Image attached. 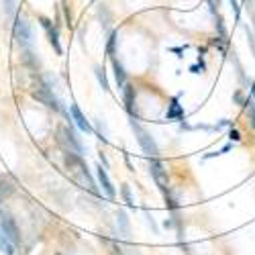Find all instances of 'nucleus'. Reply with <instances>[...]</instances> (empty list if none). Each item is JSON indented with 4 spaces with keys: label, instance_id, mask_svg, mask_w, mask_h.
<instances>
[{
    "label": "nucleus",
    "instance_id": "39448f33",
    "mask_svg": "<svg viewBox=\"0 0 255 255\" xmlns=\"http://www.w3.org/2000/svg\"><path fill=\"white\" fill-rule=\"evenodd\" d=\"M33 98H37L39 102H43L45 106H49L53 111H59V100L53 96V92L47 84H39V88L33 90Z\"/></svg>",
    "mask_w": 255,
    "mask_h": 255
},
{
    "label": "nucleus",
    "instance_id": "6ab92c4d",
    "mask_svg": "<svg viewBox=\"0 0 255 255\" xmlns=\"http://www.w3.org/2000/svg\"><path fill=\"white\" fill-rule=\"evenodd\" d=\"M4 10H6L8 16L14 14V0H4Z\"/></svg>",
    "mask_w": 255,
    "mask_h": 255
},
{
    "label": "nucleus",
    "instance_id": "423d86ee",
    "mask_svg": "<svg viewBox=\"0 0 255 255\" xmlns=\"http://www.w3.org/2000/svg\"><path fill=\"white\" fill-rule=\"evenodd\" d=\"M0 229H2V231L6 233V237H8L14 245H18V243H20V233H18V227H16V223H14V219H12L10 215H0Z\"/></svg>",
    "mask_w": 255,
    "mask_h": 255
},
{
    "label": "nucleus",
    "instance_id": "aec40b11",
    "mask_svg": "<svg viewBox=\"0 0 255 255\" xmlns=\"http://www.w3.org/2000/svg\"><path fill=\"white\" fill-rule=\"evenodd\" d=\"M229 2H231V8L235 10V18L239 20V16H241V6H239V2H237V0H229Z\"/></svg>",
    "mask_w": 255,
    "mask_h": 255
},
{
    "label": "nucleus",
    "instance_id": "0eeeda50",
    "mask_svg": "<svg viewBox=\"0 0 255 255\" xmlns=\"http://www.w3.org/2000/svg\"><path fill=\"white\" fill-rule=\"evenodd\" d=\"M39 20H41V25H43V29L47 31V37H49V43H51V47L55 49V53H57V55H61V53H63V49H61V43H59V31L53 27V23H51L49 18L41 16Z\"/></svg>",
    "mask_w": 255,
    "mask_h": 255
},
{
    "label": "nucleus",
    "instance_id": "2eb2a0df",
    "mask_svg": "<svg viewBox=\"0 0 255 255\" xmlns=\"http://www.w3.org/2000/svg\"><path fill=\"white\" fill-rule=\"evenodd\" d=\"M94 74H96V78H98V84H100V86H102V90H106V92H109V90H111V86H109V80H106L104 68L96 66V68H94Z\"/></svg>",
    "mask_w": 255,
    "mask_h": 255
},
{
    "label": "nucleus",
    "instance_id": "7ed1b4c3",
    "mask_svg": "<svg viewBox=\"0 0 255 255\" xmlns=\"http://www.w3.org/2000/svg\"><path fill=\"white\" fill-rule=\"evenodd\" d=\"M57 133H59V143L66 147V151L82 155V145H80L76 133L70 129V127H59V131H57Z\"/></svg>",
    "mask_w": 255,
    "mask_h": 255
},
{
    "label": "nucleus",
    "instance_id": "9d476101",
    "mask_svg": "<svg viewBox=\"0 0 255 255\" xmlns=\"http://www.w3.org/2000/svg\"><path fill=\"white\" fill-rule=\"evenodd\" d=\"M113 59V74H115V82H117V86L119 88H125L127 84V72H125V68H123V63L117 59V57H111Z\"/></svg>",
    "mask_w": 255,
    "mask_h": 255
},
{
    "label": "nucleus",
    "instance_id": "dca6fc26",
    "mask_svg": "<svg viewBox=\"0 0 255 255\" xmlns=\"http://www.w3.org/2000/svg\"><path fill=\"white\" fill-rule=\"evenodd\" d=\"M182 117H184V111L180 109L178 98H172V109L167 111V119H182Z\"/></svg>",
    "mask_w": 255,
    "mask_h": 255
},
{
    "label": "nucleus",
    "instance_id": "4be33fe9",
    "mask_svg": "<svg viewBox=\"0 0 255 255\" xmlns=\"http://www.w3.org/2000/svg\"><path fill=\"white\" fill-rule=\"evenodd\" d=\"M229 139L237 143V141H241V133H239L237 129H231V131H229Z\"/></svg>",
    "mask_w": 255,
    "mask_h": 255
},
{
    "label": "nucleus",
    "instance_id": "1a4fd4ad",
    "mask_svg": "<svg viewBox=\"0 0 255 255\" xmlns=\"http://www.w3.org/2000/svg\"><path fill=\"white\" fill-rule=\"evenodd\" d=\"M70 113H72L74 123L78 125V129H82L84 133H96V131H94V127L90 125V121L82 115V111H80V106H78V104H72V106H70Z\"/></svg>",
    "mask_w": 255,
    "mask_h": 255
},
{
    "label": "nucleus",
    "instance_id": "f8f14e48",
    "mask_svg": "<svg viewBox=\"0 0 255 255\" xmlns=\"http://www.w3.org/2000/svg\"><path fill=\"white\" fill-rule=\"evenodd\" d=\"M14 247L16 245L6 237V233L0 229V251H2L4 255H14Z\"/></svg>",
    "mask_w": 255,
    "mask_h": 255
},
{
    "label": "nucleus",
    "instance_id": "5701e85b",
    "mask_svg": "<svg viewBox=\"0 0 255 255\" xmlns=\"http://www.w3.org/2000/svg\"><path fill=\"white\" fill-rule=\"evenodd\" d=\"M233 98H235L239 104H245V102H247V100L243 98V94H241V92H235V96H233Z\"/></svg>",
    "mask_w": 255,
    "mask_h": 255
},
{
    "label": "nucleus",
    "instance_id": "ddd939ff",
    "mask_svg": "<svg viewBox=\"0 0 255 255\" xmlns=\"http://www.w3.org/2000/svg\"><path fill=\"white\" fill-rule=\"evenodd\" d=\"M117 225H119V229H121V233L123 235H129V219H127V212L125 210H119L117 212Z\"/></svg>",
    "mask_w": 255,
    "mask_h": 255
},
{
    "label": "nucleus",
    "instance_id": "6e6552de",
    "mask_svg": "<svg viewBox=\"0 0 255 255\" xmlns=\"http://www.w3.org/2000/svg\"><path fill=\"white\" fill-rule=\"evenodd\" d=\"M96 178H98V184H100V188H102V192L113 200V198L117 196V190H115V186H113L109 174H106V169H104L102 165H96Z\"/></svg>",
    "mask_w": 255,
    "mask_h": 255
},
{
    "label": "nucleus",
    "instance_id": "20e7f679",
    "mask_svg": "<svg viewBox=\"0 0 255 255\" xmlns=\"http://www.w3.org/2000/svg\"><path fill=\"white\" fill-rule=\"evenodd\" d=\"M14 39H16V43L20 47H25L27 51H31V43H33V39H31V27L25 18H18L16 20V25H14Z\"/></svg>",
    "mask_w": 255,
    "mask_h": 255
},
{
    "label": "nucleus",
    "instance_id": "412c9836",
    "mask_svg": "<svg viewBox=\"0 0 255 255\" xmlns=\"http://www.w3.org/2000/svg\"><path fill=\"white\" fill-rule=\"evenodd\" d=\"M247 104H249V119H251V125L255 127V104L251 102V98L247 100Z\"/></svg>",
    "mask_w": 255,
    "mask_h": 255
},
{
    "label": "nucleus",
    "instance_id": "9b49d317",
    "mask_svg": "<svg viewBox=\"0 0 255 255\" xmlns=\"http://www.w3.org/2000/svg\"><path fill=\"white\" fill-rule=\"evenodd\" d=\"M123 90H125V106H127V113H129L131 117H135V115H137V106H135V88L131 86V84H127Z\"/></svg>",
    "mask_w": 255,
    "mask_h": 255
},
{
    "label": "nucleus",
    "instance_id": "b1692460",
    "mask_svg": "<svg viewBox=\"0 0 255 255\" xmlns=\"http://www.w3.org/2000/svg\"><path fill=\"white\" fill-rule=\"evenodd\" d=\"M251 98L255 100V86H251Z\"/></svg>",
    "mask_w": 255,
    "mask_h": 255
},
{
    "label": "nucleus",
    "instance_id": "a211bd4d",
    "mask_svg": "<svg viewBox=\"0 0 255 255\" xmlns=\"http://www.w3.org/2000/svg\"><path fill=\"white\" fill-rule=\"evenodd\" d=\"M115 45H117V33H111L109 45H106V53H109V57H115Z\"/></svg>",
    "mask_w": 255,
    "mask_h": 255
},
{
    "label": "nucleus",
    "instance_id": "f257e3e1",
    "mask_svg": "<svg viewBox=\"0 0 255 255\" xmlns=\"http://www.w3.org/2000/svg\"><path fill=\"white\" fill-rule=\"evenodd\" d=\"M131 129H133V133H135V137H137V143H139V147H141V151H143L147 157H157L159 147H157L153 135L147 131L141 123H137L135 119L131 121Z\"/></svg>",
    "mask_w": 255,
    "mask_h": 255
},
{
    "label": "nucleus",
    "instance_id": "f03ea898",
    "mask_svg": "<svg viewBox=\"0 0 255 255\" xmlns=\"http://www.w3.org/2000/svg\"><path fill=\"white\" fill-rule=\"evenodd\" d=\"M149 174L155 180L157 188L161 190L163 194L169 192V180H167V169L163 167V163L157 157H149Z\"/></svg>",
    "mask_w": 255,
    "mask_h": 255
},
{
    "label": "nucleus",
    "instance_id": "f3484780",
    "mask_svg": "<svg viewBox=\"0 0 255 255\" xmlns=\"http://www.w3.org/2000/svg\"><path fill=\"white\" fill-rule=\"evenodd\" d=\"M121 192H123V198H125V202L129 204L131 208H135V200H133V196H131V190H129V186H127V184H123Z\"/></svg>",
    "mask_w": 255,
    "mask_h": 255
},
{
    "label": "nucleus",
    "instance_id": "4468645a",
    "mask_svg": "<svg viewBox=\"0 0 255 255\" xmlns=\"http://www.w3.org/2000/svg\"><path fill=\"white\" fill-rule=\"evenodd\" d=\"M14 192V186L10 182H4V180H0V204H2L10 194Z\"/></svg>",
    "mask_w": 255,
    "mask_h": 255
}]
</instances>
